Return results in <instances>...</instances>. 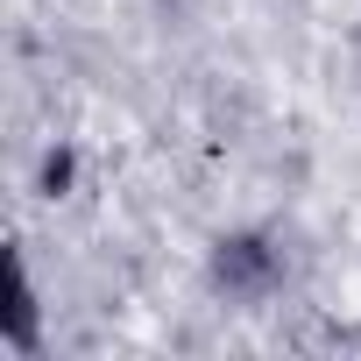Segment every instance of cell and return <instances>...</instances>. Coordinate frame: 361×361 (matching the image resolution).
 I'll list each match as a JSON object with an SVG mask.
<instances>
[{"mask_svg":"<svg viewBox=\"0 0 361 361\" xmlns=\"http://www.w3.org/2000/svg\"><path fill=\"white\" fill-rule=\"evenodd\" d=\"M64 185H71V156H64V149H57V156H50V163H43V192H50V199H57V192H64Z\"/></svg>","mask_w":361,"mask_h":361,"instance_id":"obj_3","label":"cell"},{"mask_svg":"<svg viewBox=\"0 0 361 361\" xmlns=\"http://www.w3.org/2000/svg\"><path fill=\"white\" fill-rule=\"evenodd\" d=\"M213 283L227 290V298H269L276 283H283V255L262 241V234H220L213 241Z\"/></svg>","mask_w":361,"mask_h":361,"instance_id":"obj_1","label":"cell"},{"mask_svg":"<svg viewBox=\"0 0 361 361\" xmlns=\"http://www.w3.org/2000/svg\"><path fill=\"white\" fill-rule=\"evenodd\" d=\"M0 340H8L15 354H36V283H29L22 262H15V290H8V326H0Z\"/></svg>","mask_w":361,"mask_h":361,"instance_id":"obj_2","label":"cell"}]
</instances>
